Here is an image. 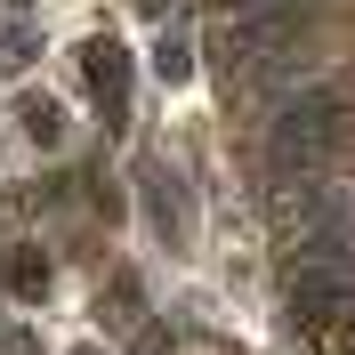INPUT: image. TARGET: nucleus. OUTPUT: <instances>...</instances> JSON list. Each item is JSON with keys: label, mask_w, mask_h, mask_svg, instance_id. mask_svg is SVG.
I'll return each instance as SVG.
<instances>
[{"label": "nucleus", "mask_w": 355, "mask_h": 355, "mask_svg": "<svg viewBox=\"0 0 355 355\" xmlns=\"http://www.w3.org/2000/svg\"><path fill=\"white\" fill-rule=\"evenodd\" d=\"M331 146H339V97H323V89H307L299 105H283V113H275V130H266V154H275L283 178H291V170L307 178Z\"/></svg>", "instance_id": "1"}, {"label": "nucleus", "mask_w": 355, "mask_h": 355, "mask_svg": "<svg viewBox=\"0 0 355 355\" xmlns=\"http://www.w3.org/2000/svg\"><path fill=\"white\" fill-rule=\"evenodd\" d=\"M81 65H89V89H97V97H121V81H130V57H121L113 41H89V49H81Z\"/></svg>", "instance_id": "2"}, {"label": "nucleus", "mask_w": 355, "mask_h": 355, "mask_svg": "<svg viewBox=\"0 0 355 355\" xmlns=\"http://www.w3.org/2000/svg\"><path fill=\"white\" fill-rule=\"evenodd\" d=\"M8 291H17V299H41V291H49V259H41L33 243L8 250Z\"/></svg>", "instance_id": "3"}, {"label": "nucleus", "mask_w": 355, "mask_h": 355, "mask_svg": "<svg viewBox=\"0 0 355 355\" xmlns=\"http://www.w3.org/2000/svg\"><path fill=\"white\" fill-rule=\"evenodd\" d=\"M154 65L170 73V81H186V73H194V57H186V41H178V33H162V49H154Z\"/></svg>", "instance_id": "4"}, {"label": "nucleus", "mask_w": 355, "mask_h": 355, "mask_svg": "<svg viewBox=\"0 0 355 355\" xmlns=\"http://www.w3.org/2000/svg\"><path fill=\"white\" fill-rule=\"evenodd\" d=\"M24 130H33V137H57V105H49V97H24Z\"/></svg>", "instance_id": "5"}, {"label": "nucleus", "mask_w": 355, "mask_h": 355, "mask_svg": "<svg viewBox=\"0 0 355 355\" xmlns=\"http://www.w3.org/2000/svg\"><path fill=\"white\" fill-rule=\"evenodd\" d=\"M275 8H299V0H234V17H275Z\"/></svg>", "instance_id": "6"}, {"label": "nucleus", "mask_w": 355, "mask_h": 355, "mask_svg": "<svg viewBox=\"0 0 355 355\" xmlns=\"http://www.w3.org/2000/svg\"><path fill=\"white\" fill-rule=\"evenodd\" d=\"M137 8H154V17H162V8H170V0H137Z\"/></svg>", "instance_id": "7"}, {"label": "nucleus", "mask_w": 355, "mask_h": 355, "mask_svg": "<svg viewBox=\"0 0 355 355\" xmlns=\"http://www.w3.org/2000/svg\"><path fill=\"white\" fill-rule=\"evenodd\" d=\"M81 355H97V347H81Z\"/></svg>", "instance_id": "8"}]
</instances>
